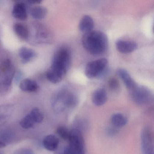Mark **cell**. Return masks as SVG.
Instances as JSON below:
<instances>
[{
	"label": "cell",
	"instance_id": "83f0119b",
	"mask_svg": "<svg viewBox=\"0 0 154 154\" xmlns=\"http://www.w3.org/2000/svg\"><path fill=\"white\" fill-rule=\"evenodd\" d=\"M16 154H34V152L30 149L21 148L17 150Z\"/></svg>",
	"mask_w": 154,
	"mask_h": 154
},
{
	"label": "cell",
	"instance_id": "ac0fdd59",
	"mask_svg": "<svg viewBox=\"0 0 154 154\" xmlns=\"http://www.w3.org/2000/svg\"><path fill=\"white\" fill-rule=\"evenodd\" d=\"M13 29L20 39L26 41L29 40V30L27 27L21 23H16L13 26Z\"/></svg>",
	"mask_w": 154,
	"mask_h": 154
},
{
	"label": "cell",
	"instance_id": "484cf974",
	"mask_svg": "<svg viewBox=\"0 0 154 154\" xmlns=\"http://www.w3.org/2000/svg\"><path fill=\"white\" fill-rule=\"evenodd\" d=\"M109 85L110 89L112 91H117L119 88V84L116 78H110L109 81Z\"/></svg>",
	"mask_w": 154,
	"mask_h": 154
},
{
	"label": "cell",
	"instance_id": "d6a6232c",
	"mask_svg": "<svg viewBox=\"0 0 154 154\" xmlns=\"http://www.w3.org/2000/svg\"><path fill=\"white\" fill-rule=\"evenodd\" d=\"M0 154H3V153L2 151H0Z\"/></svg>",
	"mask_w": 154,
	"mask_h": 154
},
{
	"label": "cell",
	"instance_id": "44dd1931",
	"mask_svg": "<svg viewBox=\"0 0 154 154\" xmlns=\"http://www.w3.org/2000/svg\"><path fill=\"white\" fill-rule=\"evenodd\" d=\"M111 122L113 127L118 128L125 126L128 122V119L122 113H116L112 116Z\"/></svg>",
	"mask_w": 154,
	"mask_h": 154
},
{
	"label": "cell",
	"instance_id": "3957f363",
	"mask_svg": "<svg viewBox=\"0 0 154 154\" xmlns=\"http://www.w3.org/2000/svg\"><path fill=\"white\" fill-rule=\"evenodd\" d=\"M78 101L77 96L73 92L66 88H62L53 97L52 107L55 112L61 113L66 108L75 107Z\"/></svg>",
	"mask_w": 154,
	"mask_h": 154
},
{
	"label": "cell",
	"instance_id": "e0dca14e",
	"mask_svg": "<svg viewBox=\"0 0 154 154\" xmlns=\"http://www.w3.org/2000/svg\"><path fill=\"white\" fill-rule=\"evenodd\" d=\"M94 24L91 17L88 15L84 16L80 20L79 29L82 32L85 33L92 31L94 28Z\"/></svg>",
	"mask_w": 154,
	"mask_h": 154
},
{
	"label": "cell",
	"instance_id": "6da1fadb",
	"mask_svg": "<svg viewBox=\"0 0 154 154\" xmlns=\"http://www.w3.org/2000/svg\"><path fill=\"white\" fill-rule=\"evenodd\" d=\"M71 54L66 48H61L54 54L52 64L46 73L47 79L50 82L57 84L64 78L71 64Z\"/></svg>",
	"mask_w": 154,
	"mask_h": 154
},
{
	"label": "cell",
	"instance_id": "d4e9b609",
	"mask_svg": "<svg viewBox=\"0 0 154 154\" xmlns=\"http://www.w3.org/2000/svg\"><path fill=\"white\" fill-rule=\"evenodd\" d=\"M57 135L64 140H69L70 131L66 127L61 126L57 128Z\"/></svg>",
	"mask_w": 154,
	"mask_h": 154
},
{
	"label": "cell",
	"instance_id": "277c9868",
	"mask_svg": "<svg viewBox=\"0 0 154 154\" xmlns=\"http://www.w3.org/2000/svg\"><path fill=\"white\" fill-rule=\"evenodd\" d=\"M15 72L10 59H5L0 63V94H6L11 90Z\"/></svg>",
	"mask_w": 154,
	"mask_h": 154
},
{
	"label": "cell",
	"instance_id": "5b68a950",
	"mask_svg": "<svg viewBox=\"0 0 154 154\" xmlns=\"http://www.w3.org/2000/svg\"><path fill=\"white\" fill-rule=\"evenodd\" d=\"M28 40L35 45L50 44L53 43L54 36L52 32L44 25L34 24L32 25L31 32H29Z\"/></svg>",
	"mask_w": 154,
	"mask_h": 154
},
{
	"label": "cell",
	"instance_id": "7402d4cb",
	"mask_svg": "<svg viewBox=\"0 0 154 154\" xmlns=\"http://www.w3.org/2000/svg\"><path fill=\"white\" fill-rule=\"evenodd\" d=\"M35 123L33 117L31 116L29 112L26 115L20 122V126L25 129L30 128H32Z\"/></svg>",
	"mask_w": 154,
	"mask_h": 154
},
{
	"label": "cell",
	"instance_id": "8fae6325",
	"mask_svg": "<svg viewBox=\"0 0 154 154\" xmlns=\"http://www.w3.org/2000/svg\"><path fill=\"white\" fill-rule=\"evenodd\" d=\"M12 15L14 18L19 20H26L28 13L26 3L22 2H18L15 4L12 10Z\"/></svg>",
	"mask_w": 154,
	"mask_h": 154
},
{
	"label": "cell",
	"instance_id": "cb8c5ba5",
	"mask_svg": "<svg viewBox=\"0 0 154 154\" xmlns=\"http://www.w3.org/2000/svg\"><path fill=\"white\" fill-rule=\"evenodd\" d=\"M29 113L33 117L36 123H40L43 122L44 119V115L38 108H34L31 110Z\"/></svg>",
	"mask_w": 154,
	"mask_h": 154
},
{
	"label": "cell",
	"instance_id": "8992f818",
	"mask_svg": "<svg viewBox=\"0 0 154 154\" xmlns=\"http://www.w3.org/2000/svg\"><path fill=\"white\" fill-rule=\"evenodd\" d=\"M108 65V60L103 58L89 62L85 68V75L90 79L95 78L103 73Z\"/></svg>",
	"mask_w": 154,
	"mask_h": 154
},
{
	"label": "cell",
	"instance_id": "9a60e30c",
	"mask_svg": "<svg viewBox=\"0 0 154 154\" xmlns=\"http://www.w3.org/2000/svg\"><path fill=\"white\" fill-rule=\"evenodd\" d=\"M20 90L26 92H36L39 89V86L37 83L32 79H23L19 84Z\"/></svg>",
	"mask_w": 154,
	"mask_h": 154
},
{
	"label": "cell",
	"instance_id": "7a4b0ae2",
	"mask_svg": "<svg viewBox=\"0 0 154 154\" xmlns=\"http://www.w3.org/2000/svg\"><path fill=\"white\" fill-rule=\"evenodd\" d=\"M82 44L89 54L99 56L106 52L109 45V41L108 37L103 32L92 30L83 35Z\"/></svg>",
	"mask_w": 154,
	"mask_h": 154
},
{
	"label": "cell",
	"instance_id": "2e32d148",
	"mask_svg": "<svg viewBox=\"0 0 154 154\" xmlns=\"http://www.w3.org/2000/svg\"><path fill=\"white\" fill-rule=\"evenodd\" d=\"M59 142V140L56 136L50 134L46 136L43 140V146L47 150L55 151L58 147Z\"/></svg>",
	"mask_w": 154,
	"mask_h": 154
},
{
	"label": "cell",
	"instance_id": "4316f807",
	"mask_svg": "<svg viewBox=\"0 0 154 154\" xmlns=\"http://www.w3.org/2000/svg\"><path fill=\"white\" fill-rule=\"evenodd\" d=\"M23 74L21 71H18L15 72L14 75V80L16 84H20V83L22 81V77Z\"/></svg>",
	"mask_w": 154,
	"mask_h": 154
},
{
	"label": "cell",
	"instance_id": "4dcf8cb0",
	"mask_svg": "<svg viewBox=\"0 0 154 154\" xmlns=\"http://www.w3.org/2000/svg\"><path fill=\"white\" fill-rule=\"evenodd\" d=\"M42 1L40 0H29L26 2L29 5H37V4H39L41 3Z\"/></svg>",
	"mask_w": 154,
	"mask_h": 154
},
{
	"label": "cell",
	"instance_id": "7c38bea8",
	"mask_svg": "<svg viewBox=\"0 0 154 154\" xmlns=\"http://www.w3.org/2000/svg\"><path fill=\"white\" fill-rule=\"evenodd\" d=\"M117 74L129 91H131L137 87V85L127 70L119 68L117 70Z\"/></svg>",
	"mask_w": 154,
	"mask_h": 154
},
{
	"label": "cell",
	"instance_id": "4fadbf2b",
	"mask_svg": "<svg viewBox=\"0 0 154 154\" xmlns=\"http://www.w3.org/2000/svg\"><path fill=\"white\" fill-rule=\"evenodd\" d=\"M19 56L22 63L27 64L35 58L37 56V54L33 49L22 47L19 51Z\"/></svg>",
	"mask_w": 154,
	"mask_h": 154
},
{
	"label": "cell",
	"instance_id": "30bf717a",
	"mask_svg": "<svg viewBox=\"0 0 154 154\" xmlns=\"http://www.w3.org/2000/svg\"><path fill=\"white\" fill-rule=\"evenodd\" d=\"M116 47L118 51L121 54H128L136 50L137 45L134 41L119 40L116 42Z\"/></svg>",
	"mask_w": 154,
	"mask_h": 154
},
{
	"label": "cell",
	"instance_id": "ba28073f",
	"mask_svg": "<svg viewBox=\"0 0 154 154\" xmlns=\"http://www.w3.org/2000/svg\"><path fill=\"white\" fill-rule=\"evenodd\" d=\"M132 100L139 105L146 104L150 101L152 93L149 89L143 86H138L131 91Z\"/></svg>",
	"mask_w": 154,
	"mask_h": 154
},
{
	"label": "cell",
	"instance_id": "f1b7e54d",
	"mask_svg": "<svg viewBox=\"0 0 154 154\" xmlns=\"http://www.w3.org/2000/svg\"><path fill=\"white\" fill-rule=\"evenodd\" d=\"M117 132H118V130L117 129V128L114 127H109L107 128V131H106L107 135L110 137L114 136L117 134Z\"/></svg>",
	"mask_w": 154,
	"mask_h": 154
},
{
	"label": "cell",
	"instance_id": "5bb4252c",
	"mask_svg": "<svg viewBox=\"0 0 154 154\" xmlns=\"http://www.w3.org/2000/svg\"><path fill=\"white\" fill-rule=\"evenodd\" d=\"M107 94L106 90L103 88H99L95 90L91 97L93 103L96 106H101L105 104L107 100Z\"/></svg>",
	"mask_w": 154,
	"mask_h": 154
},
{
	"label": "cell",
	"instance_id": "1f68e13d",
	"mask_svg": "<svg viewBox=\"0 0 154 154\" xmlns=\"http://www.w3.org/2000/svg\"><path fill=\"white\" fill-rule=\"evenodd\" d=\"M6 146V144L2 140H0V148L5 147Z\"/></svg>",
	"mask_w": 154,
	"mask_h": 154
},
{
	"label": "cell",
	"instance_id": "f546056e",
	"mask_svg": "<svg viewBox=\"0 0 154 154\" xmlns=\"http://www.w3.org/2000/svg\"><path fill=\"white\" fill-rule=\"evenodd\" d=\"M59 154H76L69 146L65 148Z\"/></svg>",
	"mask_w": 154,
	"mask_h": 154
},
{
	"label": "cell",
	"instance_id": "d6986e66",
	"mask_svg": "<svg viewBox=\"0 0 154 154\" xmlns=\"http://www.w3.org/2000/svg\"><path fill=\"white\" fill-rule=\"evenodd\" d=\"M14 111L12 104H4L0 105V124L4 123L11 116Z\"/></svg>",
	"mask_w": 154,
	"mask_h": 154
},
{
	"label": "cell",
	"instance_id": "9c48e42d",
	"mask_svg": "<svg viewBox=\"0 0 154 154\" xmlns=\"http://www.w3.org/2000/svg\"><path fill=\"white\" fill-rule=\"evenodd\" d=\"M142 147L144 154H151L153 151V140L151 132L148 129H144L141 135Z\"/></svg>",
	"mask_w": 154,
	"mask_h": 154
},
{
	"label": "cell",
	"instance_id": "603a6c76",
	"mask_svg": "<svg viewBox=\"0 0 154 154\" xmlns=\"http://www.w3.org/2000/svg\"><path fill=\"white\" fill-rule=\"evenodd\" d=\"M14 133L10 130L6 129L0 132V140L6 143L10 142L14 139Z\"/></svg>",
	"mask_w": 154,
	"mask_h": 154
},
{
	"label": "cell",
	"instance_id": "ffe728a7",
	"mask_svg": "<svg viewBox=\"0 0 154 154\" xmlns=\"http://www.w3.org/2000/svg\"><path fill=\"white\" fill-rule=\"evenodd\" d=\"M30 13L33 18L40 20L46 17L47 15L48 10L45 7L36 6L30 10Z\"/></svg>",
	"mask_w": 154,
	"mask_h": 154
},
{
	"label": "cell",
	"instance_id": "52a82bcc",
	"mask_svg": "<svg viewBox=\"0 0 154 154\" xmlns=\"http://www.w3.org/2000/svg\"><path fill=\"white\" fill-rule=\"evenodd\" d=\"M69 147L76 154H85L84 139L79 130L74 129L70 131Z\"/></svg>",
	"mask_w": 154,
	"mask_h": 154
}]
</instances>
